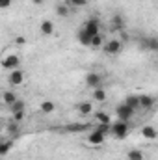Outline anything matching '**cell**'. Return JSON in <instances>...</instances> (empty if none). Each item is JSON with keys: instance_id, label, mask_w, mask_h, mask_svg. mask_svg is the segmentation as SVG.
<instances>
[{"instance_id": "6da1fadb", "label": "cell", "mask_w": 158, "mask_h": 160, "mask_svg": "<svg viewBox=\"0 0 158 160\" xmlns=\"http://www.w3.org/2000/svg\"><path fill=\"white\" fill-rule=\"evenodd\" d=\"M97 34H101V21H99L97 17H91V19H87V21H86V24L80 28V32H78L80 45L89 47L91 38H93V36H97Z\"/></svg>"}, {"instance_id": "7a4b0ae2", "label": "cell", "mask_w": 158, "mask_h": 160, "mask_svg": "<svg viewBox=\"0 0 158 160\" xmlns=\"http://www.w3.org/2000/svg\"><path fill=\"white\" fill-rule=\"evenodd\" d=\"M130 121H114V123H110V134L112 136H116V138H125V136H128V130H130V125H128Z\"/></svg>"}, {"instance_id": "3957f363", "label": "cell", "mask_w": 158, "mask_h": 160, "mask_svg": "<svg viewBox=\"0 0 158 160\" xmlns=\"http://www.w3.org/2000/svg\"><path fill=\"white\" fill-rule=\"evenodd\" d=\"M102 50L108 56H117L119 52L123 50V43H121V39H110L102 45Z\"/></svg>"}, {"instance_id": "277c9868", "label": "cell", "mask_w": 158, "mask_h": 160, "mask_svg": "<svg viewBox=\"0 0 158 160\" xmlns=\"http://www.w3.org/2000/svg\"><path fill=\"white\" fill-rule=\"evenodd\" d=\"M19 65H21V58H19L17 54H6V56L2 58V67H4L6 71L19 69Z\"/></svg>"}, {"instance_id": "5b68a950", "label": "cell", "mask_w": 158, "mask_h": 160, "mask_svg": "<svg viewBox=\"0 0 158 160\" xmlns=\"http://www.w3.org/2000/svg\"><path fill=\"white\" fill-rule=\"evenodd\" d=\"M26 78V75H24V71L22 69H13V71H9V75H7V82L11 84V86H21L22 82Z\"/></svg>"}, {"instance_id": "8992f818", "label": "cell", "mask_w": 158, "mask_h": 160, "mask_svg": "<svg viewBox=\"0 0 158 160\" xmlns=\"http://www.w3.org/2000/svg\"><path fill=\"white\" fill-rule=\"evenodd\" d=\"M116 114H117V119L121 121H130L132 118H134V110L132 108H128L126 104H119L117 108H116Z\"/></svg>"}, {"instance_id": "52a82bcc", "label": "cell", "mask_w": 158, "mask_h": 160, "mask_svg": "<svg viewBox=\"0 0 158 160\" xmlns=\"http://www.w3.org/2000/svg\"><path fill=\"white\" fill-rule=\"evenodd\" d=\"M104 138H106V132H102L101 128H95L87 136V143L89 145H101V143H104Z\"/></svg>"}, {"instance_id": "ba28073f", "label": "cell", "mask_w": 158, "mask_h": 160, "mask_svg": "<svg viewBox=\"0 0 158 160\" xmlns=\"http://www.w3.org/2000/svg\"><path fill=\"white\" fill-rule=\"evenodd\" d=\"M101 84H102V75H99V73H87L86 75V86H89L91 89L101 88Z\"/></svg>"}, {"instance_id": "9c48e42d", "label": "cell", "mask_w": 158, "mask_h": 160, "mask_svg": "<svg viewBox=\"0 0 158 160\" xmlns=\"http://www.w3.org/2000/svg\"><path fill=\"white\" fill-rule=\"evenodd\" d=\"M138 102H140V108H143V110H151L153 106H155V97L153 95H140L138 97Z\"/></svg>"}, {"instance_id": "30bf717a", "label": "cell", "mask_w": 158, "mask_h": 160, "mask_svg": "<svg viewBox=\"0 0 158 160\" xmlns=\"http://www.w3.org/2000/svg\"><path fill=\"white\" fill-rule=\"evenodd\" d=\"M141 47H143V50L156 52V50H158V39L155 38V36H149V38L141 39Z\"/></svg>"}, {"instance_id": "8fae6325", "label": "cell", "mask_w": 158, "mask_h": 160, "mask_svg": "<svg viewBox=\"0 0 158 160\" xmlns=\"http://www.w3.org/2000/svg\"><path fill=\"white\" fill-rule=\"evenodd\" d=\"M54 30H56V26H54V22L52 21H48V19H43L39 24V32L43 36H52L54 34Z\"/></svg>"}, {"instance_id": "7c38bea8", "label": "cell", "mask_w": 158, "mask_h": 160, "mask_svg": "<svg viewBox=\"0 0 158 160\" xmlns=\"http://www.w3.org/2000/svg\"><path fill=\"white\" fill-rule=\"evenodd\" d=\"M141 134H143V138H145V140H156V136H158L156 128H155L153 125H143Z\"/></svg>"}, {"instance_id": "4fadbf2b", "label": "cell", "mask_w": 158, "mask_h": 160, "mask_svg": "<svg viewBox=\"0 0 158 160\" xmlns=\"http://www.w3.org/2000/svg\"><path fill=\"white\" fill-rule=\"evenodd\" d=\"M123 104H126L128 108H132L134 112L136 110H140V102H138V95H128L126 99H125V102Z\"/></svg>"}, {"instance_id": "5bb4252c", "label": "cell", "mask_w": 158, "mask_h": 160, "mask_svg": "<svg viewBox=\"0 0 158 160\" xmlns=\"http://www.w3.org/2000/svg\"><path fill=\"white\" fill-rule=\"evenodd\" d=\"M77 110H78L80 116H89V114H91V110H93V104H91V102H87V101H86V102H80L78 106H77Z\"/></svg>"}, {"instance_id": "9a60e30c", "label": "cell", "mask_w": 158, "mask_h": 160, "mask_svg": "<svg viewBox=\"0 0 158 160\" xmlns=\"http://www.w3.org/2000/svg\"><path fill=\"white\" fill-rule=\"evenodd\" d=\"M15 101H17V93H13V91H4V93H2V102H4V104L9 106V104H13Z\"/></svg>"}, {"instance_id": "2e32d148", "label": "cell", "mask_w": 158, "mask_h": 160, "mask_svg": "<svg viewBox=\"0 0 158 160\" xmlns=\"http://www.w3.org/2000/svg\"><path fill=\"white\" fill-rule=\"evenodd\" d=\"M39 110L43 112V114H52L54 110H56V104L52 102V101H43L39 106Z\"/></svg>"}, {"instance_id": "e0dca14e", "label": "cell", "mask_w": 158, "mask_h": 160, "mask_svg": "<svg viewBox=\"0 0 158 160\" xmlns=\"http://www.w3.org/2000/svg\"><path fill=\"white\" fill-rule=\"evenodd\" d=\"M102 45H104V36H102V34L93 36L91 41H89V47H91V48H99V47H102Z\"/></svg>"}, {"instance_id": "ac0fdd59", "label": "cell", "mask_w": 158, "mask_h": 160, "mask_svg": "<svg viewBox=\"0 0 158 160\" xmlns=\"http://www.w3.org/2000/svg\"><path fill=\"white\" fill-rule=\"evenodd\" d=\"M110 26H112V30H121V28L125 26V21H123V17H121V15H114V17H112V22H110Z\"/></svg>"}, {"instance_id": "d6986e66", "label": "cell", "mask_w": 158, "mask_h": 160, "mask_svg": "<svg viewBox=\"0 0 158 160\" xmlns=\"http://www.w3.org/2000/svg\"><path fill=\"white\" fill-rule=\"evenodd\" d=\"M93 99H95L97 102H104V101H106V91H104L102 88H95V89H93Z\"/></svg>"}, {"instance_id": "ffe728a7", "label": "cell", "mask_w": 158, "mask_h": 160, "mask_svg": "<svg viewBox=\"0 0 158 160\" xmlns=\"http://www.w3.org/2000/svg\"><path fill=\"white\" fill-rule=\"evenodd\" d=\"M21 110H26V104H24V101L17 99L13 104H9V112H11V114H15V112H21Z\"/></svg>"}, {"instance_id": "44dd1931", "label": "cell", "mask_w": 158, "mask_h": 160, "mask_svg": "<svg viewBox=\"0 0 158 160\" xmlns=\"http://www.w3.org/2000/svg\"><path fill=\"white\" fill-rule=\"evenodd\" d=\"M11 147H13V142H11V140H4V142H0V157L7 155V153L11 151Z\"/></svg>"}, {"instance_id": "7402d4cb", "label": "cell", "mask_w": 158, "mask_h": 160, "mask_svg": "<svg viewBox=\"0 0 158 160\" xmlns=\"http://www.w3.org/2000/svg\"><path fill=\"white\" fill-rule=\"evenodd\" d=\"M95 119H97L99 125H110V123H112V121H110V116H108L106 112H97V114H95Z\"/></svg>"}, {"instance_id": "603a6c76", "label": "cell", "mask_w": 158, "mask_h": 160, "mask_svg": "<svg viewBox=\"0 0 158 160\" xmlns=\"http://www.w3.org/2000/svg\"><path fill=\"white\" fill-rule=\"evenodd\" d=\"M126 160H143V153L140 149H130L126 153Z\"/></svg>"}, {"instance_id": "cb8c5ba5", "label": "cell", "mask_w": 158, "mask_h": 160, "mask_svg": "<svg viewBox=\"0 0 158 160\" xmlns=\"http://www.w3.org/2000/svg\"><path fill=\"white\" fill-rule=\"evenodd\" d=\"M56 13H58L60 17H67V15H69V6H67L65 2H63V4H58V6H56Z\"/></svg>"}, {"instance_id": "d4e9b609", "label": "cell", "mask_w": 158, "mask_h": 160, "mask_svg": "<svg viewBox=\"0 0 158 160\" xmlns=\"http://www.w3.org/2000/svg\"><path fill=\"white\" fill-rule=\"evenodd\" d=\"M65 4L69 8H82V6L87 4V0H65Z\"/></svg>"}, {"instance_id": "484cf974", "label": "cell", "mask_w": 158, "mask_h": 160, "mask_svg": "<svg viewBox=\"0 0 158 160\" xmlns=\"http://www.w3.org/2000/svg\"><path fill=\"white\" fill-rule=\"evenodd\" d=\"M13 116V121L15 123H21V121L26 118V110H21V112H15V114H11Z\"/></svg>"}, {"instance_id": "4316f807", "label": "cell", "mask_w": 158, "mask_h": 160, "mask_svg": "<svg viewBox=\"0 0 158 160\" xmlns=\"http://www.w3.org/2000/svg\"><path fill=\"white\" fill-rule=\"evenodd\" d=\"M19 130V123H15V121H11L9 125H7V132H11V134H15Z\"/></svg>"}, {"instance_id": "83f0119b", "label": "cell", "mask_w": 158, "mask_h": 160, "mask_svg": "<svg viewBox=\"0 0 158 160\" xmlns=\"http://www.w3.org/2000/svg\"><path fill=\"white\" fill-rule=\"evenodd\" d=\"M87 125H82V123H77L75 127H69V130H73V132H80V130H84Z\"/></svg>"}, {"instance_id": "f1b7e54d", "label": "cell", "mask_w": 158, "mask_h": 160, "mask_svg": "<svg viewBox=\"0 0 158 160\" xmlns=\"http://www.w3.org/2000/svg\"><path fill=\"white\" fill-rule=\"evenodd\" d=\"M13 4V0H0V9H7Z\"/></svg>"}, {"instance_id": "f546056e", "label": "cell", "mask_w": 158, "mask_h": 160, "mask_svg": "<svg viewBox=\"0 0 158 160\" xmlns=\"http://www.w3.org/2000/svg\"><path fill=\"white\" fill-rule=\"evenodd\" d=\"M32 2H34V4H36V6H41V4H43V2H45V0H32Z\"/></svg>"}]
</instances>
